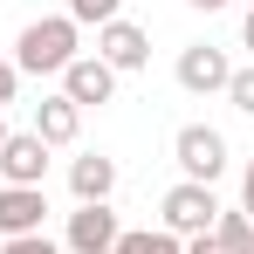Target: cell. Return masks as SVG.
<instances>
[{"instance_id":"1","label":"cell","mask_w":254,"mask_h":254,"mask_svg":"<svg viewBox=\"0 0 254 254\" xmlns=\"http://www.w3.org/2000/svg\"><path fill=\"white\" fill-rule=\"evenodd\" d=\"M76 55H83V48H76V21H69V14H48V21H28V28H21L14 69H21V76H62Z\"/></svg>"},{"instance_id":"2","label":"cell","mask_w":254,"mask_h":254,"mask_svg":"<svg viewBox=\"0 0 254 254\" xmlns=\"http://www.w3.org/2000/svg\"><path fill=\"white\" fill-rule=\"evenodd\" d=\"M158 213H165V234H179V241H199V234H213V220H220V199H213V186L179 179L165 199H158Z\"/></svg>"},{"instance_id":"3","label":"cell","mask_w":254,"mask_h":254,"mask_svg":"<svg viewBox=\"0 0 254 254\" xmlns=\"http://www.w3.org/2000/svg\"><path fill=\"white\" fill-rule=\"evenodd\" d=\"M172 158H179V172L192 179V186H213L220 172H227V137L213 124H186L179 137H172Z\"/></svg>"},{"instance_id":"4","label":"cell","mask_w":254,"mask_h":254,"mask_svg":"<svg viewBox=\"0 0 254 254\" xmlns=\"http://www.w3.org/2000/svg\"><path fill=\"white\" fill-rule=\"evenodd\" d=\"M96 55H103L117 76H130V69L151 62V35H144L137 21H103V28H96Z\"/></svg>"},{"instance_id":"5","label":"cell","mask_w":254,"mask_h":254,"mask_svg":"<svg viewBox=\"0 0 254 254\" xmlns=\"http://www.w3.org/2000/svg\"><path fill=\"white\" fill-rule=\"evenodd\" d=\"M62 96H69L76 110H89V103H110V96H117V69H110L103 55H76V62L62 69Z\"/></svg>"},{"instance_id":"6","label":"cell","mask_w":254,"mask_h":254,"mask_svg":"<svg viewBox=\"0 0 254 254\" xmlns=\"http://www.w3.org/2000/svg\"><path fill=\"white\" fill-rule=\"evenodd\" d=\"M117 213L110 206H76L69 213V234H62V248L69 254H117Z\"/></svg>"},{"instance_id":"7","label":"cell","mask_w":254,"mask_h":254,"mask_svg":"<svg viewBox=\"0 0 254 254\" xmlns=\"http://www.w3.org/2000/svg\"><path fill=\"white\" fill-rule=\"evenodd\" d=\"M42 220H48V192L42 186H0V241L42 234Z\"/></svg>"},{"instance_id":"8","label":"cell","mask_w":254,"mask_h":254,"mask_svg":"<svg viewBox=\"0 0 254 254\" xmlns=\"http://www.w3.org/2000/svg\"><path fill=\"white\" fill-rule=\"evenodd\" d=\"M0 179H7V186H42L48 179V144L35 130H7V144H0Z\"/></svg>"},{"instance_id":"9","label":"cell","mask_w":254,"mask_h":254,"mask_svg":"<svg viewBox=\"0 0 254 254\" xmlns=\"http://www.w3.org/2000/svg\"><path fill=\"white\" fill-rule=\"evenodd\" d=\"M227 76H234V62H227L213 42H192L186 55H179V89H192V96H213V89H227Z\"/></svg>"},{"instance_id":"10","label":"cell","mask_w":254,"mask_h":254,"mask_svg":"<svg viewBox=\"0 0 254 254\" xmlns=\"http://www.w3.org/2000/svg\"><path fill=\"white\" fill-rule=\"evenodd\" d=\"M69 192H76V206H110V192H117V158L83 151V158L69 165Z\"/></svg>"},{"instance_id":"11","label":"cell","mask_w":254,"mask_h":254,"mask_svg":"<svg viewBox=\"0 0 254 254\" xmlns=\"http://www.w3.org/2000/svg\"><path fill=\"white\" fill-rule=\"evenodd\" d=\"M76 130H83V110H76L69 96H42V103H35V137H42L48 151H55V144H76Z\"/></svg>"},{"instance_id":"12","label":"cell","mask_w":254,"mask_h":254,"mask_svg":"<svg viewBox=\"0 0 254 254\" xmlns=\"http://www.w3.org/2000/svg\"><path fill=\"white\" fill-rule=\"evenodd\" d=\"M213 241L227 254H254V220L241 206H220V220H213Z\"/></svg>"},{"instance_id":"13","label":"cell","mask_w":254,"mask_h":254,"mask_svg":"<svg viewBox=\"0 0 254 254\" xmlns=\"http://www.w3.org/2000/svg\"><path fill=\"white\" fill-rule=\"evenodd\" d=\"M117 254H186V241L165 234V227H158V234L144 227V234H117Z\"/></svg>"},{"instance_id":"14","label":"cell","mask_w":254,"mask_h":254,"mask_svg":"<svg viewBox=\"0 0 254 254\" xmlns=\"http://www.w3.org/2000/svg\"><path fill=\"white\" fill-rule=\"evenodd\" d=\"M69 21H76V28H103V21H124V0H69Z\"/></svg>"},{"instance_id":"15","label":"cell","mask_w":254,"mask_h":254,"mask_svg":"<svg viewBox=\"0 0 254 254\" xmlns=\"http://www.w3.org/2000/svg\"><path fill=\"white\" fill-rule=\"evenodd\" d=\"M227 96H234V110L254 117V69H234V76H227Z\"/></svg>"},{"instance_id":"16","label":"cell","mask_w":254,"mask_h":254,"mask_svg":"<svg viewBox=\"0 0 254 254\" xmlns=\"http://www.w3.org/2000/svg\"><path fill=\"white\" fill-rule=\"evenodd\" d=\"M0 254H62L48 234H21V241H0Z\"/></svg>"},{"instance_id":"17","label":"cell","mask_w":254,"mask_h":254,"mask_svg":"<svg viewBox=\"0 0 254 254\" xmlns=\"http://www.w3.org/2000/svg\"><path fill=\"white\" fill-rule=\"evenodd\" d=\"M14 89H21V69H14V55H0V103H14Z\"/></svg>"},{"instance_id":"18","label":"cell","mask_w":254,"mask_h":254,"mask_svg":"<svg viewBox=\"0 0 254 254\" xmlns=\"http://www.w3.org/2000/svg\"><path fill=\"white\" fill-rule=\"evenodd\" d=\"M241 213H248V220H254V158H248V165H241Z\"/></svg>"},{"instance_id":"19","label":"cell","mask_w":254,"mask_h":254,"mask_svg":"<svg viewBox=\"0 0 254 254\" xmlns=\"http://www.w3.org/2000/svg\"><path fill=\"white\" fill-rule=\"evenodd\" d=\"M186 254H227V248H220L213 234H199V241H186Z\"/></svg>"},{"instance_id":"20","label":"cell","mask_w":254,"mask_h":254,"mask_svg":"<svg viewBox=\"0 0 254 254\" xmlns=\"http://www.w3.org/2000/svg\"><path fill=\"white\" fill-rule=\"evenodd\" d=\"M241 48L254 55V7H248V21H241Z\"/></svg>"},{"instance_id":"21","label":"cell","mask_w":254,"mask_h":254,"mask_svg":"<svg viewBox=\"0 0 254 254\" xmlns=\"http://www.w3.org/2000/svg\"><path fill=\"white\" fill-rule=\"evenodd\" d=\"M186 7H206V14H213V7H227V0H186Z\"/></svg>"},{"instance_id":"22","label":"cell","mask_w":254,"mask_h":254,"mask_svg":"<svg viewBox=\"0 0 254 254\" xmlns=\"http://www.w3.org/2000/svg\"><path fill=\"white\" fill-rule=\"evenodd\" d=\"M0 144H7V117H0Z\"/></svg>"},{"instance_id":"23","label":"cell","mask_w":254,"mask_h":254,"mask_svg":"<svg viewBox=\"0 0 254 254\" xmlns=\"http://www.w3.org/2000/svg\"><path fill=\"white\" fill-rule=\"evenodd\" d=\"M248 7H254V0H248Z\"/></svg>"}]
</instances>
